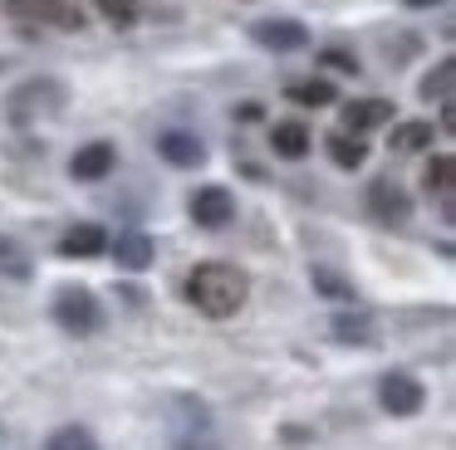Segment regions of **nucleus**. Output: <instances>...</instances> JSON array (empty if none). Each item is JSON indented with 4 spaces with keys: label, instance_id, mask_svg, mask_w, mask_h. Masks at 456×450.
Instances as JSON below:
<instances>
[{
    "label": "nucleus",
    "instance_id": "16",
    "mask_svg": "<svg viewBox=\"0 0 456 450\" xmlns=\"http://www.w3.org/2000/svg\"><path fill=\"white\" fill-rule=\"evenodd\" d=\"M270 147H275V157H285V162H299V157L309 152V127L305 123H275Z\"/></svg>",
    "mask_w": 456,
    "mask_h": 450
},
{
    "label": "nucleus",
    "instance_id": "15",
    "mask_svg": "<svg viewBox=\"0 0 456 450\" xmlns=\"http://www.w3.org/2000/svg\"><path fill=\"white\" fill-rule=\"evenodd\" d=\"M113 260H118V269H148V264H152V235H142V230L118 235Z\"/></svg>",
    "mask_w": 456,
    "mask_h": 450
},
{
    "label": "nucleus",
    "instance_id": "19",
    "mask_svg": "<svg viewBox=\"0 0 456 450\" xmlns=\"http://www.w3.org/2000/svg\"><path fill=\"white\" fill-rule=\"evenodd\" d=\"M452 78H456V64H452V59H442V64H436L432 74L422 78V98H436V103H446V98H452Z\"/></svg>",
    "mask_w": 456,
    "mask_h": 450
},
{
    "label": "nucleus",
    "instance_id": "25",
    "mask_svg": "<svg viewBox=\"0 0 456 450\" xmlns=\"http://www.w3.org/2000/svg\"><path fill=\"white\" fill-rule=\"evenodd\" d=\"M0 264H11V274H15V279H25V260L15 254V245H0Z\"/></svg>",
    "mask_w": 456,
    "mask_h": 450
},
{
    "label": "nucleus",
    "instance_id": "17",
    "mask_svg": "<svg viewBox=\"0 0 456 450\" xmlns=\"http://www.w3.org/2000/svg\"><path fill=\"white\" fill-rule=\"evenodd\" d=\"M329 157H334V166H344V172H354V166L368 162V142L354 133H329Z\"/></svg>",
    "mask_w": 456,
    "mask_h": 450
},
{
    "label": "nucleus",
    "instance_id": "8",
    "mask_svg": "<svg viewBox=\"0 0 456 450\" xmlns=\"http://www.w3.org/2000/svg\"><path fill=\"white\" fill-rule=\"evenodd\" d=\"M393 117H397V108L387 103V98H354V103H344V133L363 137V133H373V127L393 123Z\"/></svg>",
    "mask_w": 456,
    "mask_h": 450
},
{
    "label": "nucleus",
    "instance_id": "9",
    "mask_svg": "<svg viewBox=\"0 0 456 450\" xmlns=\"http://www.w3.org/2000/svg\"><path fill=\"white\" fill-rule=\"evenodd\" d=\"M113 162H118V147H113V142H89V147L74 152L69 176H74V181H103V176L113 172Z\"/></svg>",
    "mask_w": 456,
    "mask_h": 450
},
{
    "label": "nucleus",
    "instance_id": "23",
    "mask_svg": "<svg viewBox=\"0 0 456 450\" xmlns=\"http://www.w3.org/2000/svg\"><path fill=\"white\" fill-rule=\"evenodd\" d=\"M314 289L329 293V299H354V289H348V284L338 279L334 269H314Z\"/></svg>",
    "mask_w": 456,
    "mask_h": 450
},
{
    "label": "nucleus",
    "instance_id": "7",
    "mask_svg": "<svg viewBox=\"0 0 456 450\" xmlns=\"http://www.w3.org/2000/svg\"><path fill=\"white\" fill-rule=\"evenodd\" d=\"M250 39L275 49V54H289V49L309 44V29L299 25V20H256V25H250Z\"/></svg>",
    "mask_w": 456,
    "mask_h": 450
},
{
    "label": "nucleus",
    "instance_id": "18",
    "mask_svg": "<svg viewBox=\"0 0 456 450\" xmlns=\"http://www.w3.org/2000/svg\"><path fill=\"white\" fill-rule=\"evenodd\" d=\"M289 98L305 108H329L334 103V84L329 78H305V84H289Z\"/></svg>",
    "mask_w": 456,
    "mask_h": 450
},
{
    "label": "nucleus",
    "instance_id": "1",
    "mask_svg": "<svg viewBox=\"0 0 456 450\" xmlns=\"http://www.w3.org/2000/svg\"><path fill=\"white\" fill-rule=\"evenodd\" d=\"M246 274L236 264H221V260H207L187 274V299L197 303L207 318H231V313L246 303Z\"/></svg>",
    "mask_w": 456,
    "mask_h": 450
},
{
    "label": "nucleus",
    "instance_id": "6",
    "mask_svg": "<svg viewBox=\"0 0 456 450\" xmlns=\"http://www.w3.org/2000/svg\"><path fill=\"white\" fill-rule=\"evenodd\" d=\"M368 211H373L378 225H403L407 215H412V196L397 181H373L368 186Z\"/></svg>",
    "mask_w": 456,
    "mask_h": 450
},
{
    "label": "nucleus",
    "instance_id": "3",
    "mask_svg": "<svg viewBox=\"0 0 456 450\" xmlns=\"http://www.w3.org/2000/svg\"><path fill=\"white\" fill-rule=\"evenodd\" d=\"M64 108V84L54 78H35V84L11 93V117L15 123H35V117H54Z\"/></svg>",
    "mask_w": 456,
    "mask_h": 450
},
{
    "label": "nucleus",
    "instance_id": "21",
    "mask_svg": "<svg viewBox=\"0 0 456 450\" xmlns=\"http://www.w3.org/2000/svg\"><path fill=\"white\" fill-rule=\"evenodd\" d=\"M50 450H99V446H94V436L84 426H64L50 436Z\"/></svg>",
    "mask_w": 456,
    "mask_h": 450
},
{
    "label": "nucleus",
    "instance_id": "4",
    "mask_svg": "<svg viewBox=\"0 0 456 450\" xmlns=\"http://www.w3.org/2000/svg\"><path fill=\"white\" fill-rule=\"evenodd\" d=\"M378 401H383L387 416H417V411L427 406V391L417 377H407V372H387L383 387H378Z\"/></svg>",
    "mask_w": 456,
    "mask_h": 450
},
{
    "label": "nucleus",
    "instance_id": "10",
    "mask_svg": "<svg viewBox=\"0 0 456 450\" xmlns=\"http://www.w3.org/2000/svg\"><path fill=\"white\" fill-rule=\"evenodd\" d=\"M5 5L15 10V15L25 20H40V25H60V29H79V10L64 5V0H5Z\"/></svg>",
    "mask_w": 456,
    "mask_h": 450
},
{
    "label": "nucleus",
    "instance_id": "27",
    "mask_svg": "<svg viewBox=\"0 0 456 450\" xmlns=\"http://www.w3.org/2000/svg\"><path fill=\"white\" fill-rule=\"evenodd\" d=\"M403 5H412V10H427V5H442V0H403Z\"/></svg>",
    "mask_w": 456,
    "mask_h": 450
},
{
    "label": "nucleus",
    "instance_id": "5",
    "mask_svg": "<svg viewBox=\"0 0 456 450\" xmlns=\"http://www.w3.org/2000/svg\"><path fill=\"white\" fill-rule=\"evenodd\" d=\"M231 215H236V196L226 186H201V191H191V221L197 225L221 230V225H231Z\"/></svg>",
    "mask_w": 456,
    "mask_h": 450
},
{
    "label": "nucleus",
    "instance_id": "12",
    "mask_svg": "<svg viewBox=\"0 0 456 450\" xmlns=\"http://www.w3.org/2000/svg\"><path fill=\"white\" fill-rule=\"evenodd\" d=\"M422 186L442 201V215H452V196H456V162H452V157H446V152L432 157L427 172H422Z\"/></svg>",
    "mask_w": 456,
    "mask_h": 450
},
{
    "label": "nucleus",
    "instance_id": "26",
    "mask_svg": "<svg viewBox=\"0 0 456 450\" xmlns=\"http://www.w3.org/2000/svg\"><path fill=\"white\" fill-rule=\"evenodd\" d=\"M442 133H456V108H452V98L442 103Z\"/></svg>",
    "mask_w": 456,
    "mask_h": 450
},
{
    "label": "nucleus",
    "instance_id": "24",
    "mask_svg": "<svg viewBox=\"0 0 456 450\" xmlns=\"http://www.w3.org/2000/svg\"><path fill=\"white\" fill-rule=\"evenodd\" d=\"M319 59H324L329 68H344V74H358V59H354V54H344V49H324Z\"/></svg>",
    "mask_w": 456,
    "mask_h": 450
},
{
    "label": "nucleus",
    "instance_id": "11",
    "mask_svg": "<svg viewBox=\"0 0 456 450\" xmlns=\"http://www.w3.org/2000/svg\"><path fill=\"white\" fill-rule=\"evenodd\" d=\"M158 152L167 157L172 166H201V162H207V147H201L197 133H162L158 137Z\"/></svg>",
    "mask_w": 456,
    "mask_h": 450
},
{
    "label": "nucleus",
    "instance_id": "22",
    "mask_svg": "<svg viewBox=\"0 0 456 450\" xmlns=\"http://www.w3.org/2000/svg\"><path fill=\"white\" fill-rule=\"evenodd\" d=\"M99 5L103 20H113V25H133L138 20V0H94Z\"/></svg>",
    "mask_w": 456,
    "mask_h": 450
},
{
    "label": "nucleus",
    "instance_id": "13",
    "mask_svg": "<svg viewBox=\"0 0 456 450\" xmlns=\"http://www.w3.org/2000/svg\"><path fill=\"white\" fill-rule=\"evenodd\" d=\"M109 250V235H103V225H74L69 235L60 240V254L64 260H94V254Z\"/></svg>",
    "mask_w": 456,
    "mask_h": 450
},
{
    "label": "nucleus",
    "instance_id": "14",
    "mask_svg": "<svg viewBox=\"0 0 456 450\" xmlns=\"http://www.w3.org/2000/svg\"><path fill=\"white\" fill-rule=\"evenodd\" d=\"M387 147H393V157L427 152V147H432V123H422V117H412V123H397L393 133H387Z\"/></svg>",
    "mask_w": 456,
    "mask_h": 450
},
{
    "label": "nucleus",
    "instance_id": "20",
    "mask_svg": "<svg viewBox=\"0 0 456 450\" xmlns=\"http://www.w3.org/2000/svg\"><path fill=\"white\" fill-rule=\"evenodd\" d=\"M334 338L338 342H373V323H368L363 313H354V318L338 313V318H334Z\"/></svg>",
    "mask_w": 456,
    "mask_h": 450
},
{
    "label": "nucleus",
    "instance_id": "2",
    "mask_svg": "<svg viewBox=\"0 0 456 450\" xmlns=\"http://www.w3.org/2000/svg\"><path fill=\"white\" fill-rule=\"evenodd\" d=\"M54 323H60L64 333H94L103 323V309H99V299H94L89 289L64 284V289L54 293Z\"/></svg>",
    "mask_w": 456,
    "mask_h": 450
}]
</instances>
